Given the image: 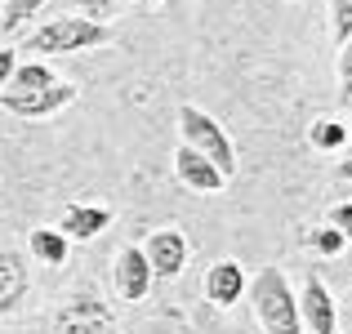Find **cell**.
<instances>
[{"label": "cell", "mask_w": 352, "mask_h": 334, "mask_svg": "<svg viewBox=\"0 0 352 334\" xmlns=\"http://www.w3.org/2000/svg\"><path fill=\"white\" fill-rule=\"evenodd\" d=\"M152 267H147L143 249L138 245H120L116 258H112V290L120 303H143L152 294Z\"/></svg>", "instance_id": "8"}, {"label": "cell", "mask_w": 352, "mask_h": 334, "mask_svg": "<svg viewBox=\"0 0 352 334\" xmlns=\"http://www.w3.org/2000/svg\"><path fill=\"white\" fill-rule=\"evenodd\" d=\"M138 249H143L147 267H152V281H174V276L188 267V254H192L188 236H183L179 227H156V232H147V241Z\"/></svg>", "instance_id": "7"}, {"label": "cell", "mask_w": 352, "mask_h": 334, "mask_svg": "<svg viewBox=\"0 0 352 334\" xmlns=\"http://www.w3.org/2000/svg\"><path fill=\"white\" fill-rule=\"evenodd\" d=\"M330 41H335V49L352 36V0H330Z\"/></svg>", "instance_id": "18"}, {"label": "cell", "mask_w": 352, "mask_h": 334, "mask_svg": "<svg viewBox=\"0 0 352 334\" xmlns=\"http://www.w3.org/2000/svg\"><path fill=\"white\" fill-rule=\"evenodd\" d=\"M54 334H120V321L112 303L103 299V290L80 281L63 294L58 312H54Z\"/></svg>", "instance_id": "4"}, {"label": "cell", "mask_w": 352, "mask_h": 334, "mask_svg": "<svg viewBox=\"0 0 352 334\" xmlns=\"http://www.w3.org/2000/svg\"><path fill=\"white\" fill-rule=\"evenodd\" d=\"M174 179L188 192H201V197H219V192L232 183L219 165H210L201 152H192V147H183V143L174 147Z\"/></svg>", "instance_id": "11"}, {"label": "cell", "mask_w": 352, "mask_h": 334, "mask_svg": "<svg viewBox=\"0 0 352 334\" xmlns=\"http://www.w3.org/2000/svg\"><path fill=\"white\" fill-rule=\"evenodd\" d=\"M27 254L41 267H63L72 258V241L63 236L58 227H32L27 232Z\"/></svg>", "instance_id": "13"}, {"label": "cell", "mask_w": 352, "mask_h": 334, "mask_svg": "<svg viewBox=\"0 0 352 334\" xmlns=\"http://www.w3.org/2000/svg\"><path fill=\"white\" fill-rule=\"evenodd\" d=\"M174 120H179V143H183V147L201 152L210 165H219L228 179H236V143L228 138V129L219 125V120L210 116L206 107H197V103H179Z\"/></svg>", "instance_id": "3"}, {"label": "cell", "mask_w": 352, "mask_h": 334, "mask_svg": "<svg viewBox=\"0 0 352 334\" xmlns=\"http://www.w3.org/2000/svg\"><path fill=\"white\" fill-rule=\"evenodd\" d=\"M54 227H58L72 245H89V241H98L112 227V210L98 205V201H72V205H63V214H58Z\"/></svg>", "instance_id": "9"}, {"label": "cell", "mask_w": 352, "mask_h": 334, "mask_svg": "<svg viewBox=\"0 0 352 334\" xmlns=\"http://www.w3.org/2000/svg\"><path fill=\"white\" fill-rule=\"evenodd\" d=\"M348 143H352V125H348L344 116H317L308 125V147H312V152H321V156L344 152Z\"/></svg>", "instance_id": "14"}, {"label": "cell", "mask_w": 352, "mask_h": 334, "mask_svg": "<svg viewBox=\"0 0 352 334\" xmlns=\"http://www.w3.org/2000/svg\"><path fill=\"white\" fill-rule=\"evenodd\" d=\"M294 299H299L303 334H339V303L317 272H303V281L294 285Z\"/></svg>", "instance_id": "6"}, {"label": "cell", "mask_w": 352, "mask_h": 334, "mask_svg": "<svg viewBox=\"0 0 352 334\" xmlns=\"http://www.w3.org/2000/svg\"><path fill=\"white\" fill-rule=\"evenodd\" d=\"M14 67H18V49H9V45H5V49H0V89L9 85V76H14Z\"/></svg>", "instance_id": "22"}, {"label": "cell", "mask_w": 352, "mask_h": 334, "mask_svg": "<svg viewBox=\"0 0 352 334\" xmlns=\"http://www.w3.org/2000/svg\"><path fill=\"white\" fill-rule=\"evenodd\" d=\"M245 267H241V258H214V263L206 267V281H201V290H206V303H214L219 312L236 308L241 299H245Z\"/></svg>", "instance_id": "10"}, {"label": "cell", "mask_w": 352, "mask_h": 334, "mask_svg": "<svg viewBox=\"0 0 352 334\" xmlns=\"http://www.w3.org/2000/svg\"><path fill=\"white\" fill-rule=\"evenodd\" d=\"M32 294V267L18 249H5L0 245V317L18 312Z\"/></svg>", "instance_id": "12"}, {"label": "cell", "mask_w": 352, "mask_h": 334, "mask_svg": "<svg viewBox=\"0 0 352 334\" xmlns=\"http://www.w3.org/2000/svg\"><path fill=\"white\" fill-rule=\"evenodd\" d=\"M54 67L45 58H18V67H14V76H9V94H32V89H50L54 85Z\"/></svg>", "instance_id": "15"}, {"label": "cell", "mask_w": 352, "mask_h": 334, "mask_svg": "<svg viewBox=\"0 0 352 334\" xmlns=\"http://www.w3.org/2000/svg\"><path fill=\"white\" fill-rule=\"evenodd\" d=\"M112 45V23H94V18H80V14H63L41 23L36 32H27L18 58H72V54H89V49H103Z\"/></svg>", "instance_id": "1"}, {"label": "cell", "mask_w": 352, "mask_h": 334, "mask_svg": "<svg viewBox=\"0 0 352 334\" xmlns=\"http://www.w3.org/2000/svg\"><path fill=\"white\" fill-rule=\"evenodd\" d=\"M76 98H80L76 80H54L50 89H32V94H9V89H0V107L18 120H50V116H58V111H67Z\"/></svg>", "instance_id": "5"}, {"label": "cell", "mask_w": 352, "mask_h": 334, "mask_svg": "<svg viewBox=\"0 0 352 334\" xmlns=\"http://www.w3.org/2000/svg\"><path fill=\"white\" fill-rule=\"evenodd\" d=\"M326 227H335L339 236H348V245H352V197L348 201H335V205H326Z\"/></svg>", "instance_id": "20"}, {"label": "cell", "mask_w": 352, "mask_h": 334, "mask_svg": "<svg viewBox=\"0 0 352 334\" xmlns=\"http://www.w3.org/2000/svg\"><path fill=\"white\" fill-rule=\"evenodd\" d=\"M335 80H339V98L352 103V36L339 45V58H335Z\"/></svg>", "instance_id": "19"}, {"label": "cell", "mask_w": 352, "mask_h": 334, "mask_svg": "<svg viewBox=\"0 0 352 334\" xmlns=\"http://www.w3.org/2000/svg\"><path fill=\"white\" fill-rule=\"evenodd\" d=\"M335 179H339V183H352V156H348V161H339V165H335Z\"/></svg>", "instance_id": "23"}, {"label": "cell", "mask_w": 352, "mask_h": 334, "mask_svg": "<svg viewBox=\"0 0 352 334\" xmlns=\"http://www.w3.org/2000/svg\"><path fill=\"white\" fill-rule=\"evenodd\" d=\"M50 0H0V32L14 36L27 27V18H36Z\"/></svg>", "instance_id": "16"}, {"label": "cell", "mask_w": 352, "mask_h": 334, "mask_svg": "<svg viewBox=\"0 0 352 334\" xmlns=\"http://www.w3.org/2000/svg\"><path fill=\"white\" fill-rule=\"evenodd\" d=\"M303 245L312 249L317 258H339L348 249V236H339L335 227H326V223H317V227H308V236H303Z\"/></svg>", "instance_id": "17"}, {"label": "cell", "mask_w": 352, "mask_h": 334, "mask_svg": "<svg viewBox=\"0 0 352 334\" xmlns=\"http://www.w3.org/2000/svg\"><path fill=\"white\" fill-rule=\"evenodd\" d=\"M76 9H80V18H94V23H112L116 9H120V0H76Z\"/></svg>", "instance_id": "21"}, {"label": "cell", "mask_w": 352, "mask_h": 334, "mask_svg": "<svg viewBox=\"0 0 352 334\" xmlns=\"http://www.w3.org/2000/svg\"><path fill=\"white\" fill-rule=\"evenodd\" d=\"M134 5H147V9H156V5H165V0H134Z\"/></svg>", "instance_id": "24"}, {"label": "cell", "mask_w": 352, "mask_h": 334, "mask_svg": "<svg viewBox=\"0 0 352 334\" xmlns=\"http://www.w3.org/2000/svg\"><path fill=\"white\" fill-rule=\"evenodd\" d=\"M245 299L254 308V321L263 334H303L299 299H294V285L285 276V267H276V263L258 267L245 285Z\"/></svg>", "instance_id": "2"}]
</instances>
